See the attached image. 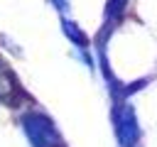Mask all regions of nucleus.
Returning <instances> with one entry per match:
<instances>
[{"instance_id":"3","label":"nucleus","mask_w":157,"mask_h":147,"mask_svg":"<svg viewBox=\"0 0 157 147\" xmlns=\"http://www.w3.org/2000/svg\"><path fill=\"white\" fill-rule=\"evenodd\" d=\"M61 29H64V34H66V37H69V39H71L78 49H86V47H88L86 34H83V32L76 27V22H71L69 17H64V20H61Z\"/></svg>"},{"instance_id":"4","label":"nucleus","mask_w":157,"mask_h":147,"mask_svg":"<svg viewBox=\"0 0 157 147\" xmlns=\"http://www.w3.org/2000/svg\"><path fill=\"white\" fill-rule=\"evenodd\" d=\"M15 93V76L7 71V66L0 61V98H10Z\"/></svg>"},{"instance_id":"2","label":"nucleus","mask_w":157,"mask_h":147,"mask_svg":"<svg viewBox=\"0 0 157 147\" xmlns=\"http://www.w3.org/2000/svg\"><path fill=\"white\" fill-rule=\"evenodd\" d=\"M115 118V135H118V142L120 147H135L137 145V137H140V127H137V120H135V110L128 105V103H120L113 113Z\"/></svg>"},{"instance_id":"1","label":"nucleus","mask_w":157,"mask_h":147,"mask_svg":"<svg viewBox=\"0 0 157 147\" xmlns=\"http://www.w3.org/2000/svg\"><path fill=\"white\" fill-rule=\"evenodd\" d=\"M22 130L29 137L32 147H61L59 135L52 125V120L42 113H27L22 115Z\"/></svg>"},{"instance_id":"5","label":"nucleus","mask_w":157,"mask_h":147,"mask_svg":"<svg viewBox=\"0 0 157 147\" xmlns=\"http://www.w3.org/2000/svg\"><path fill=\"white\" fill-rule=\"evenodd\" d=\"M49 2H52L61 15H66V12H69V7H71V5H69V0H49Z\"/></svg>"}]
</instances>
